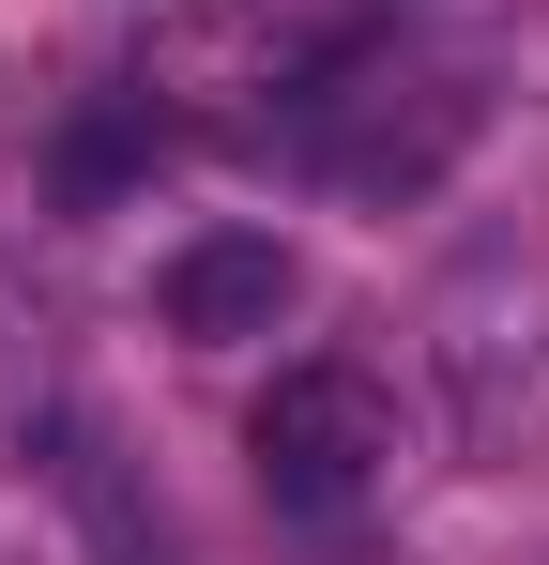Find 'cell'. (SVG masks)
I'll list each match as a JSON object with an SVG mask.
<instances>
[{
    "label": "cell",
    "mask_w": 549,
    "mask_h": 565,
    "mask_svg": "<svg viewBox=\"0 0 549 565\" xmlns=\"http://www.w3.org/2000/svg\"><path fill=\"white\" fill-rule=\"evenodd\" d=\"M321 184L352 199H412L458 169V138H473V77H443V62H321L305 93H290V122H274Z\"/></svg>",
    "instance_id": "1"
},
{
    "label": "cell",
    "mask_w": 549,
    "mask_h": 565,
    "mask_svg": "<svg viewBox=\"0 0 549 565\" xmlns=\"http://www.w3.org/2000/svg\"><path fill=\"white\" fill-rule=\"evenodd\" d=\"M245 459H260V504L274 520H305V535H336L381 504V473H397V397L336 352H305V367L260 382V413H245Z\"/></svg>",
    "instance_id": "2"
},
{
    "label": "cell",
    "mask_w": 549,
    "mask_h": 565,
    "mask_svg": "<svg viewBox=\"0 0 549 565\" xmlns=\"http://www.w3.org/2000/svg\"><path fill=\"white\" fill-rule=\"evenodd\" d=\"M153 321H169V337H274V321H290V245H274V230H198V245H169Z\"/></svg>",
    "instance_id": "3"
},
{
    "label": "cell",
    "mask_w": 549,
    "mask_h": 565,
    "mask_svg": "<svg viewBox=\"0 0 549 565\" xmlns=\"http://www.w3.org/2000/svg\"><path fill=\"white\" fill-rule=\"evenodd\" d=\"M46 473H62V504L92 520V551H107V565H183L169 520L122 489V459H107V428H92V413H46Z\"/></svg>",
    "instance_id": "4"
}]
</instances>
